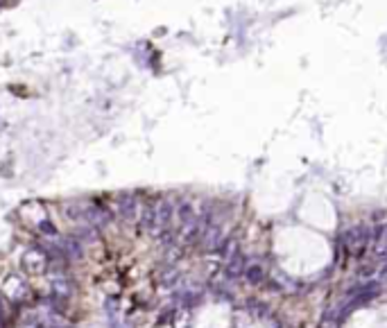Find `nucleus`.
Here are the masks:
<instances>
[{"label": "nucleus", "mask_w": 387, "mask_h": 328, "mask_svg": "<svg viewBox=\"0 0 387 328\" xmlns=\"http://www.w3.org/2000/svg\"><path fill=\"white\" fill-rule=\"evenodd\" d=\"M371 244H374V229L369 224H355L344 233V247L349 256L362 258L371 249Z\"/></svg>", "instance_id": "obj_1"}, {"label": "nucleus", "mask_w": 387, "mask_h": 328, "mask_svg": "<svg viewBox=\"0 0 387 328\" xmlns=\"http://www.w3.org/2000/svg\"><path fill=\"white\" fill-rule=\"evenodd\" d=\"M175 215H177V210H175V206H172L170 199H168V197H158V202H157V229H154L152 236L158 238L161 233L170 231Z\"/></svg>", "instance_id": "obj_2"}, {"label": "nucleus", "mask_w": 387, "mask_h": 328, "mask_svg": "<svg viewBox=\"0 0 387 328\" xmlns=\"http://www.w3.org/2000/svg\"><path fill=\"white\" fill-rule=\"evenodd\" d=\"M2 292H5V294L9 296V301H14V303H23L27 296H30V288H27V283L23 281L20 276H16V274H12L5 281Z\"/></svg>", "instance_id": "obj_3"}, {"label": "nucleus", "mask_w": 387, "mask_h": 328, "mask_svg": "<svg viewBox=\"0 0 387 328\" xmlns=\"http://www.w3.org/2000/svg\"><path fill=\"white\" fill-rule=\"evenodd\" d=\"M48 262H50V258H48L46 251L27 249L20 258V267L27 269V272H34V274H41L43 269H48Z\"/></svg>", "instance_id": "obj_4"}, {"label": "nucleus", "mask_w": 387, "mask_h": 328, "mask_svg": "<svg viewBox=\"0 0 387 328\" xmlns=\"http://www.w3.org/2000/svg\"><path fill=\"white\" fill-rule=\"evenodd\" d=\"M118 215L123 222H136L138 220V202L131 192H123L118 197Z\"/></svg>", "instance_id": "obj_5"}, {"label": "nucleus", "mask_w": 387, "mask_h": 328, "mask_svg": "<svg viewBox=\"0 0 387 328\" xmlns=\"http://www.w3.org/2000/svg\"><path fill=\"white\" fill-rule=\"evenodd\" d=\"M157 202L158 199H147L143 210H141V215H138V229L150 233V236L157 229Z\"/></svg>", "instance_id": "obj_6"}, {"label": "nucleus", "mask_w": 387, "mask_h": 328, "mask_svg": "<svg viewBox=\"0 0 387 328\" xmlns=\"http://www.w3.org/2000/svg\"><path fill=\"white\" fill-rule=\"evenodd\" d=\"M177 220H179V233H186V231L195 226L197 220H199V213L195 210L191 202H181L177 208Z\"/></svg>", "instance_id": "obj_7"}, {"label": "nucleus", "mask_w": 387, "mask_h": 328, "mask_svg": "<svg viewBox=\"0 0 387 328\" xmlns=\"http://www.w3.org/2000/svg\"><path fill=\"white\" fill-rule=\"evenodd\" d=\"M374 258L378 262H387V222L374 226V244H371Z\"/></svg>", "instance_id": "obj_8"}, {"label": "nucleus", "mask_w": 387, "mask_h": 328, "mask_svg": "<svg viewBox=\"0 0 387 328\" xmlns=\"http://www.w3.org/2000/svg\"><path fill=\"white\" fill-rule=\"evenodd\" d=\"M199 244H202L204 249H209V251H215L220 244H222V226L217 222L209 224L206 229H204L202 233V240H199Z\"/></svg>", "instance_id": "obj_9"}, {"label": "nucleus", "mask_w": 387, "mask_h": 328, "mask_svg": "<svg viewBox=\"0 0 387 328\" xmlns=\"http://www.w3.org/2000/svg\"><path fill=\"white\" fill-rule=\"evenodd\" d=\"M61 251H64L66 258H70V260H82L84 258V244L79 242L75 236H68L61 242Z\"/></svg>", "instance_id": "obj_10"}, {"label": "nucleus", "mask_w": 387, "mask_h": 328, "mask_svg": "<svg viewBox=\"0 0 387 328\" xmlns=\"http://www.w3.org/2000/svg\"><path fill=\"white\" fill-rule=\"evenodd\" d=\"M245 269L247 267H245V260H243V254H240V251L224 262V276H227V278H238Z\"/></svg>", "instance_id": "obj_11"}, {"label": "nucleus", "mask_w": 387, "mask_h": 328, "mask_svg": "<svg viewBox=\"0 0 387 328\" xmlns=\"http://www.w3.org/2000/svg\"><path fill=\"white\" fill-rule=\"evenodd\" d=\"M75 238H77L79 242H88V244H95L100 240L98 236V229L93 226V224H82L75 229Z\"/></svg>", "instance_id": "obj_12"}, {"label": "nucleus", "mask_w": 387, "mask_h": 328, "mask_svg": "<svg viewBox=\"0 0 387 328\" xmlns=\"http://www.w3.org/2000/svg\"><path fill=\"white\" fill-rule=\"evenodd\" d=\"M245 278H247L251 285H261V283L267 278V272H265V267H263V265L254 262V265H249V267L245 269Z\"/></svg>", "instance_id": "obj_13"}, {"label": "nucleus", "mask_w": 387, "mask_h": 328, "mask_svg": "<svg viewBox=\"0 0 387 328\" xmlns=\"http://www.w3.org/2000/svg\"><path fill=\"white\" fill-rule=\"evenodd\" d=\"M53 292L54 296H61V299H68V296L72 294V288H70V283L66 281V278H53Z\"/></svg>", "instance_id": "obj_14"}, {"label": "nucleus", "mask_w": 387, "mask_h": 328, "mask_svg": "<svg viewBox=\"0 0 387 328\" xmlns=\"http://www.w3.org/2000/svg\"><path fill=\"white\" fill-rule=\"evenodd\" d=\"M179 281V272L175 267H168L163 272V276H161V283H163L165 288H172V285H175V283Z\"/></svg>", "instance_id": "obj_15"}, {"label": "nucleus", "mask_w": 387, "mask_h": 328, "mask_svg": "<svg viewBox=\"0 0 387 328\" xmlns=\"http://www.w3.org/2000/svg\"><path fill=\"white\" fill-rule=\"evenodd\" d=\"M39 231L43 236H57V226H54L50 220H41L39 222Z\"/></svg>", "instance_id": "obj_16"}, {"label": "nucleus", "mask_w": 387, "mask_h": 328, "mask_svg": "<svg viewBox=\"0 0 387 328\" xmlns=\"http://www.w3.org/2000/svg\"><path fill=\"white\" fill-rule=\"evenodd\" d=\"M18 328H41V324L34 319V317H25V319H20Z\"/></svg>", "instance_id": "obj_17"}, {"label": "nucleus", "mask_w": 387, "mask_h": 328, "mask_svg": "<svg viewBox=\"0 0 387 328\" xmlns=\"http://www.w3.org/2000/svg\"><path fill=\"white\" fill-rule=\"evenodd\" d=\"M0 328H5V319H2V315H0Z\"/></svg>", "instance_id": "obj_18"}, {"label": "nucleus", "mask_w": 387, "mask_h": 328, "mask_svg": "<svg viewBox=\"0 0 387 328\" xmlns=\"http://www.w3.org/2000/svg\"><path fill=\"white\" fill-rule=\"evenodd\" d=\"M64 328H70V326H64Z\"/></svg>", "instance_id": "obj_19"}]
</instances>
